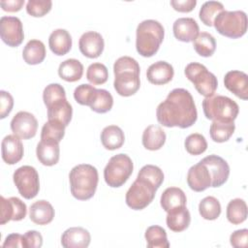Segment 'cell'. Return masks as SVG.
<instances>
[{
  "label": "cell",
  "instance_id": "6da1fadb",
  "mask_svg": "<svg viewBox=\"0 0 248 248\" xmlns=\"http://www.w3.org/2000/svg\"><path fill=\"white\" fill-rule=\"evenodd\" d=\"M156 117L165 127H191L198 118L197 108L191 93L184 88L171 90L156 109Z\"/></svg>",
  "mask_w": 248,
  "mask_h": 248
},
{
  "label": "cell",
  "instance_id": "3957f363",
  "mask_svg": "<svg viewBox=\"0 0 248 248\" xmlns=\"http://www.w3.org/2000/svg\"><path fill=\"white\" fill-rule=\"evenodd\" d=\"M136 34L137 51L143 57H151L163 43L165 30L159 21L146 19L138 25Z\"/></svg>",
  "mask_w": 248,
  "mask_h": 248
},
{
  "label": "cell",
  "instance_id": "681fc988",
  "mask_svg": "<svg viewBox=\"0 0 248 248\" xmlns=\"http://www.w3.org/2000/svg\"><path fill=\"white\" fill-rule=\"evenodd\" d=\"M1 220H0V224L4 225L7 222L11 221L13 219L14 216V207L12 204V202L9 199L4 198L3 196H1Z\"/></svg>",
  "mask_w": 248,
  "mask_h": 248
},
{
  "label": "cell",
  "instance_id": "f907efd6",
  "mask_svg": "<svg viewBox=\"0 0 248 248\" xmlns=\"http://www.w3.org/2000/svg\"><path fill=\"white\" fill-rule=\"evenodd\" d=\"M170 5L172 8L181 13H189L193 11L195 6L197 5L196 0H171Z\"/></svg>",
  "mask_w": 248,
  "mask_h": 248
},
{
  "label": "cell",
  "instance_id": "30bf717a",
  "mask_svg": "<svg viewBox=\"0 0 248 248\" xmlns=\"http://www.w3.org/2000/svg\"><path fill=\"white\" fill-rule=\"evenodd\" d=\"M0 36L9 46H18L24 39L21 20L16 16H2L0 19Z\"/></svg>",
  "mask_w": 248,
  "mask_h": 248
},
{
  "label": "cell",
  "instance_id": "5b68a950",
  "mask_svg": "<svg viewBox=\"0 0 248 248\" xmlns=\"http://www.w3.org/2000/svg\"><path fill=\"white\" fill-rule=\"evenodd\" d=\"M213 25L221 35L237 39L247 31V16L243 11H223L213 20Z\"/></svg>",
  "mask_w": 248,
  "mask_h": 248
},
{
  "label": "cell",
  "instance_id": "e0dca14e",
  "mask_svg": "<svg viewBox=\"0 0 248 248\" xmlns=\"http://www.w3.org/2000/svg\"><path fill=\"white\" fill-rule=\"evenodd\" d=\"M225 87L236 97L248 99V76L242 71L232 70L228 72L224 78Z\"/></svg>",
  "mask_w": 248,
  "mask_h": 248
},
{
  "label": "cell",
  "instance_id": "d4e9b609",
  "mask_svg": "<svg viewBox=\"0 0 248 248\" xmlns=\"http://www.w3.org/2000/svg\"><path fill=\"white\" fill-rule=\"evenodd\" d=\"M48 46L54 54L65 55L72 48V37L65 29H55L49 35Z\"/></svg>",
  "mask_w": 248,
  "mask_h": 248
},
{
  "label": "cell",
  "instance_id": "816d5d0a",
  "mask_svg": "<svg viewBox=\"0 0 248 248\" xmlns=\"http://www.w3.org/2000/svg\"><path fill=\"white\" fill-rule=\"evenodd\" d=\"M2 247L25 248V246H24V237H23V235H21L19 233H11L6 237L4 243L2 244Z\"/></svg>",
  "mask_w": 248,
  "mask_h": 248
},
{
  "label": "cell",
  "instance_id": "f546056e",
  "mask_svg": "<svg viewBox=\"0 0 248 248\" xmlns=\"http://www.w3.org/2000/svg\"><path fill=\"white\" fill-rule=\"evenodd\" d=\"M23 60L29 65H37L44 61L46 57V46L40 40H30L22 51Z\"/></svg>",
  "mask_w": 248,
  "mask_h": 248
},
{
  "label": "cell",
  "instance_id": "cb8c5ba5",
  "mask_svg": "<svg viewBox=\"0 0 248 248\" xmlns=\"http://www.w3.org/2000/svg\"><path fill=\"white\" fill-rule=\"evenodd\" d=\"M168 228L175 232L186 230L191 222V215L185 206H178L168 211L166 218Z\"/></svg>",
  "mask_w": 248,
  "mask_h": 248
},
{
  "label": "cell",
  "instance_id": "74e56055",
  "mask_svg": "<svg viewBox=\"0 0 248 248\" xmlns=\"http://www.w3.org/2000/svg\"><path fill=\"white\" fill-rule=\"evenodd\" d=\"M65 128L66 126L59 121L48 120L42 128L41 140H53L60 142L65 135Z\"/></svg>",
  "mask_w": 248,
  "mask_h": 248
},
{
  "label": "cell",
  "instance_id": "d6a6232c",
  "mask_svg": "<svg viewBox=\"0 0 248 248\" xmlns=\"http://www.w3.org/2000/svg\"><path fill=\"white\" fill-rule=\"evenodd\" d=\"M193 46L199 55L209 57L214 53L216 49V41L211 34L207 32H202L199 33L197 38L193 41Z\"/></svg>",
  "mask_w": 248,
  "mask_h": 248
},
{
  "label": "cell",
  "instance_id": "836d02e7",
  "mask_svg": "<svg viewBox=\"0 0 248 248\" xmlns=\"http://www.w3.org/2000/svg\"><path fill=\"white\" fill-rule=\"evenodd\" d=\"M234 129V122L213 121L209 129L210 138L215 142H225L232 136Z\"/></svg>",
  "mask_w": 248,
  "mask_h": 248
},
{
  "label": "cell",
  "instance_id": "1f68e13d",
  "mask_svg": "<svg viewBox=\"0 0 248 248\" xmlns=\"http://www.w3.org/2000/svg\"><path fill=\"white\" fill-rule=\"evenodd\" d=\"M144 237L148 248H169L170 243L166 231L160 226H150L146 229Z\"/></svg>",
  "mask_w": 248,
  "mask_h": 248
},
{
  "label": "cell",
  "instance_id": "ffe728a7",
  "mask_svg": "<svg viewBox=\"0 0 248 248\" xmlns=\"http://www.w3.org/2000/svg\"><path fill=\"white\" fill-rule=\"evenodd\" d=\"M36 155L44 166H53L58 163L60 148L59 142L53 140H41L37 144Z\"/></svg>",
  "mask_w": 248,
  "mask_h": 248
},
{
  "label": "cell",
  "instance_id": "f6af8a7d",
  "mask_svg": "<svg viewBox=\"0 0 248 248\" xmlns=\"http://www.w3.org/2000/svg\"><path fill=\"white\" fill-rule=\"evenodd\" d=\"M140 65L136 59L130 56L119 57L113 64V73L119 72H136L140 73Z\"/></svg>",
  "mask_w": 248,
  "mask_h": 248
},
{
  "label": "cell",
  "instance_id": "4dcf8cb0",
  "mask_svg": "<svg viewBox=\"0 0 248 248\" xmlns=\"http://www.w3.org/2000/svg\"><path fill=\"white\" fill-rule=\"evenodd\" d=\"M227 218L230 223L238 225L247 218V205L242 199H233L227 205Z\"/></svg>",
  "mask_w": 248,
  "mask_h": 248
},
{
  "label": "cell",
  "instance_id": "603a6c76",
  "mask_svg": "<svg viewBox=\"0 0 248 248\" xmlns=\"http://www.w3.org/2000/svg\"><path fill=\"white\" fill-rule=\"evenodd\" d=\"M29 217L37 225H47L54 218V209L47 201L40 200L31 204Z\"/></svg>",
  "mask_w": 248,
  "mask_h": 248
},
{
  "label": "cell",
  "instance_id": "ee69618b",
  "mask_svg": "<svg viewBox=\"0 0 248 248\" xmlns=\"http://www.w3.org/2000/svg\"><path fill=\"white\" fill-rule=\"evenodd\" d=\"M62 98H66V92L64 87L59 83H50L44 89L43 100L46 107H47L52 102Z\"/></svg>",
  "mask_w": 248,
  "mask_h": 248
},
{
  "label": "cell",
  "instance_id": "4fadbf2b",
  "mask_svg": "<svg viewBox=\"0 0 248 248\" xmlns=\"http://www.w3.org/2000/svg\"><path fill=\"white\" fill-rule=\"evenodd\" d=\"M113 86L120 96L129 97L134 95L140 86V73L119 72L114 74Z\"/></svg>",
  "mask_w": 248,
  "mask_h": 248
},
{
  "label": "cell",
  "instance_id": "ac0fdd59",
  "mask_svg": "<svg viewBox=\"0 0 248 248\" xmlns=\"http://www.w3.org/2000/svg\"><path fill=\"white\" fill-rule=\"evenodd\" d=\"M91 240L90 233L81 227L67 229L61 236V244L65 248H86Z\"/></svg>",
  "mask_w": 248,
  "mask_h": 248
},
{
  "label": "cell",
  "instance_id": "ab89813d",
  "mask_svg": "<svg viewBox=\"0 0 248 248\" xmlns=\"http://www.w3.org/2000/svg\"><path fill=\"white\" fill-rule=\"evenodd\" d=\"M108 68L102 63H92L88 66L86 71V78L94 85L103 84L108 80Z\"/></svg>",
  "mask_w": 248,
  "mask_h": 248
},
{
  "label": "cell",
  "instance_id": "ba28073f",
  "mask_svg": "<svg viewBox=\"0 0 248 248\" xmlns=\"http://www.w3.org/2000/svg\"><path fill=\"white\" fill-rule=\"evenodd\" d=\"M158 189L144 178L137 177L125 197L127 205L134 210H141L151 203Z\"/></svg>",
  "mask_w": 248,
  "mask_h": 248
},
{
  "label": "cell",
  "instance_id": "277c9868",
  "mask_svg": "<svg viewBox=\"0 0 248 248\" xmlns=\"http://www.w3.org/2000/svg\"><path fill=\"white\" fill-rule=\"evenodd\" d=\"M202 109L207 119L219 122H233L239 112L238 105L223 95L206 97L202 101Z\"/></svg>",
  "mask_w": 248,
  "mask_h": 248
},
{
  "label": "cell",
  "instance_id": "9c48e42d",
  "mask_svg": "<svg viewBox=\"0 0 248 248\" xmlns=\"http://www.w3.org/2000/svg\"><path fill=\"white\" fill-rule=\"evenodd\" d=\"M14 183L19 194L26 200L35 198L40 190L38 171L34 167L22 166L16 169L13 175Z\"/></svg>",
  "mask_w": 248,
  "mask_h": 248
},
{
  "label": "cell",
  "instance_id": "e575fe53",
  "mask_svg": "<svg viewBox=\"0 0 248 248\" xmlns=\"http://www.w3.org/2000/svg\"><path fill=\"white\" fill-rule=\"evenodd\" d=\"M199 212L205 220H215L221 214V204L215 197H205L199 203Z\"/></svg>",
  "mask_w": 248,
  "mask_h": 248
},
{
  "label": "cell",
  "instance_id": "8d00e7d4",
  "mask_svg": "<svg viewBox=\"0 0 248 248\" xmlns=\"http://www.w3.org/2000/svg\"><path fill=\"white\" fill-rule=\"evenodd\" d=\"M113 105V98L111 94L106 89H97L90 108L98 113H105L111 109Z\"/></svg>",
  "mask_w": 248,
  "mask_h": 248
},
{
  "label": "cell",
  "instance_id": "d590c367",
  "mask_svg": "<svg viewBox=\"0 0 248 248\" xmlns=\"http://www.w3.org/2000/svg\"><path fill=\"white\" fill-rule=\"evenodd\" d=\"M224 11V5L218 1H206L200 10L199 16L206 26H212L216 16Z\"/></svg>",
  "mask_w": 248,
  "mask_h": 248
},
{
  "label": "cell",
  "instance_id": "44dd1931",
  "mask_svg": "<svg viewBox=\"0 0 248 248\" xmlns=\"http://www.w3.org/2000/svg\"><path fill=\"white\" fill-rule=\"evenodd\" d=\"M173 75V67L166 61H157L151 64L146 71L148 81L155 85H163L170 82Z\"/></svg>",
  "mask_w": 248,
  "mask_h": 248
},
{
  "label": "cell",
  "instance_id": "c3c4849f",
  "mask_svg": "<svg viewBox=\"0 0 248 248\" xmlns=\"http://www.w3.org/2000/svg\"><path fill=\"white\" fill-rule=\"evenodd\" d=\"M23 237L25 248H40L43 245V236L37 231H28Z\"/></svg>",
  "mask_w": 248,
  "mask_h": 248
},
{
  "label": "cell",
  "instance_id": "9a60e30c",
  "mask_svg": "<svg viewBox=\"0 0 248 248\" xmlns=\"http://www.w3.org/2000/svg\"><path fill=\"white\" fill-rule=\"evenodd\" d=\"M188 186L195 192H202L211 187V176L204 164L201 161L192 166L187 173Z\"/></svg>",
  "mask_w": 248,
  "mask_h": 248
},
{
  "label": "cell",
  "instance_id": "484cf974",
  "mask_svg": "<svg viewBox=\"0 0 248 248\" xmlns=\"http://www.w3.org/2000/svg\"><path fill=\"white\" fill-rule=\"evenodd\" d=\"M166 141L165 131L157 125H149L142 133V145L151 151L159 150Z\"/></svg>",
  "mask_w": 248,
  "mask_h": 248
},
{
  "label": "cell",
  "instance_id": "7a4b0ae2",
  "mask_svg": "<svg viewBox=\"0 0 248 248\" xmlns=\"http://www.w3.org/2000/svg\"><path fill=\"white\" fill-rule=\"evenodd\" d=\"M69 180L73 197L79 201H86L96 192L99 181L98 170L92 165L79 164L71 170Z\"/></svg>",
  "mask_w": 248,
  "mask_h": 248
},
{
  "label": "cell",
  "instance_id": "f5cc1de1",
  "mask_svg": "<svg viewBox=\"0 0 248 248\" xmlns=\"http://www.w3.org/2000/svg\"><path fill=\"white\" fill-rule=\"evenodd\" d=\"M0 5L6 12H18L24 5V0H2Z\"/></svg>",
  "mask_w": 248,
  "mask_h": 248
},
{
  "label": "cell",
  "instance_id": "8992f818",
  "mask_svg": "<svg viewBox=\"0 0 248 248\" xmlns=\"http://www.w3.org/2000/svg\"><path fill=\"white\" fill-rule=\"evenodd\" d=\"M133 169V162L128 155L124 153L116 154L109 159L104 170L105 181L112 188L120 187L128 180Z\"/></svg>",
  "mask_w": 248,
  "mask_h": 248
},
{
  "label": "cell",
  "instance_id": "2e32d148",
  "mask_svg": "<svg viewBox=\"0 0 248 248\" xmlns=\"http://www.w3.org/2000/svg\"><path fill=\"white\" fill-rule=\"evenodd\" d=\"M23 144L16 135L6 136L1 143L2 159L8 165H15L18 163L23 157Z\"/></svg>",
  "mask_w": 248,
  "mask_h": 248
},
{
  "label": "cell",
  "instance_id": "4316f807",
  "mask_svg": "<svg viewBox=\"0 0 248 248\" xmlns=\"http://www.w3.org/2000/svg\"><path fill=\"white\" fill-rule=\"evenodd\" d=\"M125 140L122 129L116 125H109L103 129L101 133V141L103 146L108 150L120 148Z\"/></svg>",
  "mask_w": 248,
  "mask_h": 248
},
{
  "label": "cell",
  "instance_id": "f1b7e54d",
  "mask_svg": "<svg viewBox=\"0 0 248 248\" xmlns=\"http://www.w3.org/2000/svg\"><path fill=\"white\" fill-rule=\"evenodd\" d=\"M83 74V65L75 58L67 59L60 63L58 68L59 77L69 82H75L81 78Z\"/></svg>",
  "mask_w": 248,
  "mask_h": 248
},
{
  "label": "cell",
  "instance_id": "83f0119b",
  "mask_svg": "<svg viewBox=\"0 0 248 248\" xmlns=\"http://www.w3.org/2000/svg\"><path fill=\"white\" fill-rule=\"evenodd\" d=\"M186 195L178 187H169L167 188L161 196L160 203L162 208L168 212L170 209L178 206L186 205Z\"/></svg>",
  "mask_w": 248,
  "mask_h": 248
},
{
  "label": "cell",
  "instance_id": "7c38bea8",
  "mask_svg": "<svg viewBox=\"0 0 248 248\" xmlns=\"http://www.w3.org/2000/svg\"><path fill=\"white\" fill-rule=\"evenodd\" d=\"M204 164L211 176V187L222 186L229 178L230 167L229 164L220 156L212 154L201 160Z\"/></svg>",
  "mask_w": 248,
  "mask_h": 248
},
{
  "label": "cell",
  "instance_id": "7402d4cb",
  "mask_svg": "<svg viewBox=\"0 0 248 248\" xmlns=\"http://www.w3.org/2000/svg\"><path fill=\"white\" fill-rule=\"evenodd\" d=\"M46 108L48 120L59 121L66 127L69 125L73 115V108L66 98L58 99L52 102L46 107Z\"/></svg>",
  "mask_w": 248,
  "mask_h": 248
},
{
  "label": "cell",
  "instance_id": "5bb4252c",
  "mask_svg": "<svg viewBox=\"0 0 248 248\" xmlns=\"http://www.w3.org/2000/svg\"><path fill=\"white\" fill-rule=\"evenodd\" d=\"M105 43L102 35L96 31H87L81 35L78 41L80 52L88 58L99 57L104 50Z\"/></svg>",
  "mask_w": 248,
  "mask_h": 248
},
{
  "label": "cell",
  "instance_id": "60d3db41",
  "mask_svg": "<svg viewBox=\"0 0 248 248\" xmlns=\"http://www.w3.org/2000/svg\"><path fill=\"white\" fill-rule=\"evenodd\" d=\"M138 177L146 179L147 181L151 182L157 189H159V187L162 185L164 181V173L162 170L159 167L154 165L143 166L140 170L138 173Z\"/></svg>",
  "mask_w": 248,
  "mask_h": 248
},
{
  "label": "cell",
  "instance_id": "d6986e66",
  "mask_svg": "<svg viewBox=\"0 0 248 248\" xmlns=\"http://www.w3.org/2000/svg\"><path fill=\"white\" fill-rule=\"evenodd\" d=\"M174 37L181 42H193L199 35L200 27L197 21L192 17L177 18L172 26Z\"/></svg>",
  "mask_w": 248,
  "mask_h": 248
},
{
  "label": "cell",
  "instance_id": "f35d334b",
  "mask_svg": "<svg viewBox=\"0 0 248 248\" xmlns=\"http://www.w3.org/2000/svg\"><path fill=\"white\" fill-rule=\"evenodd\" d=\"M186 151L191 155H200L207 148V141L205 138L199 133L189 135L184 142Z\"/></svg>",
  "mask_w": 248,
  "mask_h": 248
},
{
  "label": "cell",
  "instance_id": "52a82bcc",
  "mask_svg": "<svg viewBox=\"0 0 248 248\" xmlns=\"http://www.w3.org/2000/svg\"><path fill=\"white\" fill-rule=\"evenodd\" d=\"M184 74L201 95L205 98L214 95L218 86L217 78L204 65L198 62L189 63L184 70Z\"/></svg>",
  "mask_w": 248,
  "mask_h": 248
},
{
  "label": "cell",
  "instance_id": "8fae6325",
  "mask_svg": "<svg viewBox=\"0 0 248 248\" xmlns=\"http://www.w3.org/2000/svg\"><path fill=\"white\" fill-rule=\"evenodd\" d=\"M38 129L36 117L28 111H18L11 121V130L14 135L22 140L35 137Z\"/></svg>",
  "mask_w": 248,
  "mask_h": 248
},
{
  "label": "cell",
  "instance_id": "7dc6e473",
  "mask_svg": "<svg viewBox=\"0 0 248 248\" xmlns=\"http://www.w3.org/2000/svg\"><path fill=\"white\" fill-rule=\"evenodd\" d=\"M230 242L232 247L245 248L248 245V230L242 229L234 231L230 236Z\"/></svg>",
  "mask_w": 248,
  "mask_h": 248
},
{
  "label": "cell",
  "instance_id": "bcb514c9",
  "mask_svg": "<svg viewBox=\"0 0 248 248\" xmlns=\"http://www.w3.org/2000/svg\"><path fill=\"white\" fill-rule=\"evenodd\" d=\"M14 98L13 96L4 90L0 91V118H5L13 109Z\"/></svg>",
  "mask_w": 248,
  "mask_h": 248
},
{
  "label": "cell",
  "instance_id": "b9f144b4",
  "mask_svg": "<svg viewBox=\"0 0 248 248\" xmlns=\"http://www.w3.org/2000/svg\"><path fill=\"white\" fill-rule=\"evenodd\" d=\"M96 92L97 88H95L93 85L83 83L76 87L74 91V98L79 105L90 107L96 95Z\"/></svg>",
  "mask_w": 248,
  "mask_h": 248
},
{
  "label": "cell",
  "instance_id": "7bdbcfd3",
  "mask_svg": "<svg viewBox=\"0 0 248 248\" xmlns=\"http://www.w3.org/2000/svg\"><path fill=\"white\" fill-rule=\"evenodd\" d=\"M52 7L50 0H29L26 4V12L35 17H41L46 15Z\"/></svg>",
  "mask_w": 248,
  "mask_h": 248
}]
</instances>
